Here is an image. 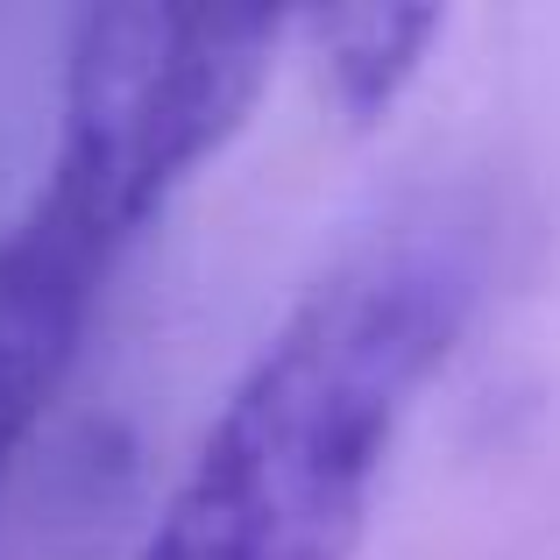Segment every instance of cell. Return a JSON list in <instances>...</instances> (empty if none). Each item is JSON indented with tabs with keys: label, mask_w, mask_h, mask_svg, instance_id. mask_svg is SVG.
<instances>
[{
	"label": "cell",
	"mask_w": 560,
	"mask_h": 560,
	"mask_svg": "<svg viewBox=\"0 0 560 560\" xmlns=\"http://www.w3.org/2000/svg\"><path fill=\"white\" fill-rule=\"evenodd\" d=\"M476 299L482 234L462 206L370 228L248 355L136 560H355Z\"/></svg>",
	"instance_id": "6da1fadb"
},
{
	"label": "cell",
	"mask_w": 560,
	"mask_h": 560,
	"mask_svg": "<svg viewBox=\"0 0 560 560\" xmlns=\"http://www.w3.org/2000/svg\"><path fill=\"white\" fill-rule=\"evenodd\" d=\"M284 36V14L206 8H100L71 28L50 164L0 228V504L114 270L234 142Z\"/></svg>",
	"instance_id": "7a4b0ae2"
},
{
	"label": "cell",
	"mask_w": 560,
	"mask_h": 560,
	"mask_svg": "<svg viewBox=\"0 0 560 560\" xmlns=\"http://www.w3.org/2000/svg\"><path fill=\"white\" fill-rule=\"evenodd\" d=\"M305 36L319 43V79L341 100L355 121H376V114L397 107L411 79H419L425 50L447 22L433 8H327L313 22H299Z\"/></svg>",
	"instance_id": "3957f363"
}]
</instances>
